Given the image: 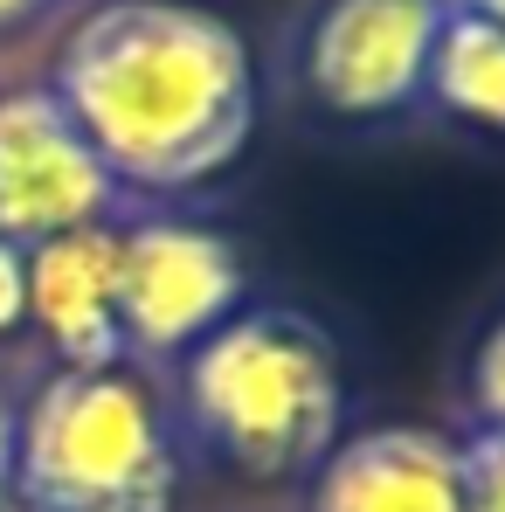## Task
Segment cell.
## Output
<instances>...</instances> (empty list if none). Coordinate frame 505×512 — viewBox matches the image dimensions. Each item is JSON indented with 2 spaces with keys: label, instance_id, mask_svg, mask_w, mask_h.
Segmentation results:
<instances>
[{
  "label": "cell",
  "instance_id": "6da1fadb",
  "mask_svg": "<svg viewBox=\"0 0 505 512\" xmlns=\"http://www.w3.org/2000/svg\"><path fill=\"white\" fill-rule=\"evenodd\" d=\"M56 104L104 173L180 194L243 160L256 132V63L236 21L201 0H104L56 49Z\"/></svg>",
  "mask_w": 505,
  "mask_h": 512
},
{
  "label": "cell",
  "instance_id": "7a4b0ae2",
  "mask_svg": "<svg viewBox=\"0 0 505 512\" xmlns=\"http://www.w3.org/2000/svg\"><path fill=\"white\" fill-rule=\"evenodd\" d=\"M187 416L243 478L319 471L346 423V374L326 326L298 312H236L187 353Z\"/></svg>",
  "mask_w": 505,
  "mask_h": 512
},
{
  "label": "cell",
  "instance_id": "3957f363",
  "mask_svg": "<svg viewBox=\"0 0 505 512\" xmlns=\"http://www.w3.org/2000/svg\"><path fill=\"white\" fill-rule=\"evenodd\" d=\"M180 450L146 374L56 367L28 409L14 450L21 512H173Z\"/></svg>",
  "mask_w": 505,
  "mask_h": 512
},
{
  "label": "cell",
  "instance_id": "277c9868",
  "mask_svg": "<svg viewBox=\"0 0 505 512\" xmlns=\"http://www.w3.org/2000/svg\"><path fill=\"white\" fill-rule=\"evenodd\" d=\"M243 312V256L201 222H132L118 229V333L125 353L173 360Z\"/></svg>",
  "mask_w": 505,
  "mask_h": 512
},
{
  "label": "cell",
  "instance_id": "5b68a950",
  "mask_svg": "<svg viewBox=\"0 0 505 512\" xmlns=\"http://www.w3.org/2000/svg\"><path fill=\"white\" fill-rule=\"evenodd\" d=\"M118 215V180L49 84L0 90V243H49Z\"/></svg>",
  "mask_w": 505,
  "mask_h": 512
},
{
  "label": "cell",
  "instance_id": "8992f818",
  "mask_svg": "<svg viewBox=\"0 0 505 512\" xmlns=\"http://www.w3.org/2000/svg\"><path fill=\"white\" fill-rule=\"evenodd\" d=\"M443 0H319L305 28V90L333 118H395L429 84Z\"/></svg>",
  "mask_w": 505,
  "mask_h": 512
},
{
  "label": "cell",
  "instance_id": "52a82bcc",
  "mask_svg": "<svg viewBox=\"0 0 505 512\" xmlns=\"http://www.w3.org/2000/svg\"><path fill=\"white\" fill-rule=\"evenodd\" d=\"M312 512H464L457 436L422 423L339 436L312 471Z\"/></svg>",
  "mask_w": 505,
  "mask_h": 512
},
{
  "label": "cell",
  "instance_id": "ba28073f",
  "mask_svg": "<svg viewBox=\"0 0 505 512\" xmlns=\"http://www.w3.org/2000/svg\"><path fill=\"white\" fill-rule=\"evenodd\" d=\"M28 326L49 340L56 367H118V222L63 229L28 250Z\"/></svg>",
  "mask_w": 505,
  "mask_h": 512
},
{
  "label": "cell",
  "instance_id": "9c48e42d",
  "mask_svg": "<svg viewBox=\"0 0 505 512\" xmlns=\"http://www.w3.org/2000/svg\"><path fill=\"white\" fill-rule=\"evenodd\" d=\"M422 97H436L450 118L478 125V132H505V28L485 21L478 7L443 0V28L429 49V84Z\"/></svg>",
  "mask_w": 505,
  "mask_h": 512
},
{
  "label": "cell",
  "instance_id": "30bf717a",
  "mask_svg": "<svg viewBox=\"0 0 505 512\" xmlns=\"http://www.w3.org/2000/svg\"><path fill=\"white\" fill-rule=\"evenodd\" d=\"M464 512H505V429H471L457 443Z\"/></svg>",
  "mask_w": 505,
  "mask_h": 512
},
{
  "label": "cell",
  "instance_id": "8fae6325",
  "mask_svg": "<svg viewBox=\"0 0 505 512\" xmlns=\"http://www.w3.org/2000/svg\"><path fill=\"white\" fill-rule=\"evenodd\" d=\"M471 416L478 429H505V319L471 353Z\"/></svg>",
  "mask_w": 505,
  "mask_h": 512
},
{
  "label": "cell",
  "instance_id": "7c38bea8",
  "mask_svg": "<svg viewBox=\"0 0 505 512\" xmlns=\"http://www.w3.org/2000/svg\"><path fill=\"white\" fill-rule=\"evenodd\" d=\"M28 326V250L0 243V340Z\"/></svg>",
  "mask_w": 505,
  "mask_h": 512
},
{
  "label": "cell",
  "instance_id": "4fadbf2b",
  "mask_svg": "<svg viewBox=\"0 0 505 512\" xmlns=\"http://www.w3.org/2000/svg\"><path fill=\"white\" fill-rule=\"evenodd\" d=\"M14 450H21V409L0 395V512L14 506Z\"/></svg>",
  "mask_w": 505,
  "mask_h": 512
},
{
  "label": "cell",
  "instance_id": "5bb4252c",
  "mask_svg": "<svg viewBox=\"0 0 505 512\" xmlns=\"http://www.w3.org/2000/svg\"><path fill=\"white\" fill-rule=\"evenodd\" d=\"M49 0H0V35H14V28H28L35 14H42Z\"/></svg>",
  "mask_w": 505,
  "mask_h": 512
},
{
  "label": "cell",
  "instance_id": "9a60e30c",
  "mask_svg": "<svg viewBox=\"0 0 505 512\" xmlns=\"http://www.w3.org/2000/svg\"><path fill=\"white\" fill-rule=\"evenodd\" d=\"M457 7H478L485 21H499V28H505V0H457Z\"/></svg>",
  "mask_w": 505,
  "mask_h": 512
}]
</instances>
